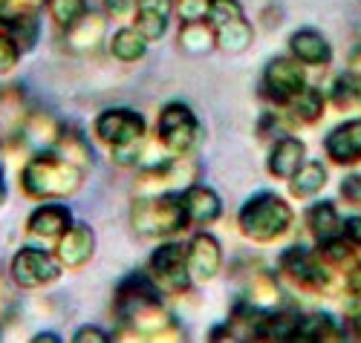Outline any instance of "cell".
<instances>
[{"mask_svg": "<svg viewBox=\"0 0 361 343\" xmlns=\"http://www.w3.org/2000/svg\"><path fill=\"white\" fill-rule=\"evenodd\" d=\"M73 225V216L64 205H41L29 216V234L38 239H58L67 228Z\"/></svg>", "mask_w": 361, "mask_h": 343, "instance_id": "2e32d148", "label": "cell"}, {"mask_svg": "<svg viewBox=\"0 0 361 343\" xmlns=\"http://www.w3.org/2000/svg\"><path fill=\"white\" fill-rule=\"evenodd\" d=\"M96 251V234L84 223H73L55 239V257L64 268H81Z\"/></svg>", "mask_w": 361, "mask_h": 343, "instance_id": "7c38bea8", "label": "cell"}, {"mask_svg": "<svg viewBox=\"0 0 361 343\" xmlns=\"http://www.w3.org/2000/svg\"><path fill=\"white\" fill-rule=\"evenodd\" d=\"M18 58H20V46L15 44V38L6 32V35H0V75L15 70L18 64Z\"/></svg>", "mask_w": 361, "mask_h": 343, "instance_id": "836d02e7", "label": "cell"}, {"mask_svg": "<svg viewBox=\"0 0 361 343\" xmlns=\"http://www.w3.org/2000/svg\"><path fill=\"white\" fill-rule=\"evenodd\" d=\"M73 340H75V343H104V340H107V332L99 329V326H84V329L75 332Z\"/></svg>", "mask_w": 361, "mask_h": 343, "instance_id": "74e56055", "label": "cell"}, {"mask_svg": "<svg viewBox=\"0 0 361 343\" xmlns=\"http://www.w3.org/2000/svg\"><path fill=\"white\" fill-rule=\"evenodd\" d=\"M96 136L113 147L118 165H130L139 159L145 144V118L133 110H107L96 118Z\"/></svg>", "mask_w": 361, "mask_h": 343, "instance_id": "277c9868", "label": "cell"}, {"mask_svg": "<svg viewBox=\"0 0 361 343\" xmlns=\"http://www.w3.org/2000/svg\"><path fill=\"white\" fill-rule=\"evenodd\" d=\"M179 46H183L188 55H205L217 46V32L208 20L200 23H183L179 29Z\"/></svg>", "mask_w": 361, "mask_h": 343, "instance_id": "44dd1931", "label": "cell"}, {"mask_svg": "<svg viewBox=\"0 0 361 343\" xmlns=\"http://www.w3.org/2000/svg\"><path fill=\"white\" fill-rule=\"evenodd\" d=\"M4 197H6V191H4V179H0V202H4Z\"/></svg>", "mask_w": 361, "mask_h": 343, "instance_id": "b9f144b4", "label": "cell"}, {"mask_svg": "<svg viewBox=\"0 0 361 343\" xmlns=\"http://www.w3.org/2000/svg\"><path fill=\"white\" fill-rule=\"evenodd\" d=\"M292 225V208L278 194H257L240 208V231L255 242H272Z\"/></svg>", "mask_w": 361, "mask_h": 343, "instance_id": "3957f363", "label": "cell"}, {"mask_svg": "<svg viewBox=\"0 0 361 343\" xmlns=\"http://www.w3.org/2000/svg\"><path fill=\"white\" fill-rule=\"evenodd\" d=\"M104 35H107V20H104V15L84 12V15L67 29V46L75 49V52H87V49H96Z\"/></svg>", "mask_w": 361, "mask_h": 343, "instance_id": "ac0fdd59", "label": "cell"}, {"mask_svg": "<svg viewBox=\"0 0 361 343\" xmlns=\"http://www.w3.org/2000/svg\"><path fill=\"white\" fill-rule=\"evenodd\" d=\"M84 182V168L58 150H41L23 168V191L35 199H64Z\"/></svg>", "mask_w": 361, "mask_h": 343, "instance_id": "6da1fadb", "label": "cell"}, {"mask_svg": "<svg viewBox=\"0 0 361 343\" xmlns=\"http://www.w3.org/2000/svg\"><path fill=\"white\" fill-rule=\"evenodd\" d=\"M243 18V6L237 4V0H212V12H208V23L214 29H220L223 23L228 20H237Z\"/></svg>", "mask_w": 361, "mask_h": 343, "instance_id": "4dcf8cb0", "label": "cell"}, {"mask_svg": "<svg viewBox=\"0 0 361 343\" xmlns=\"http://www.w3.org/2000/svg\"><path fill=\"white\" fill-rule=\"evenodd\" d=\"M338 335L341 332L329 315H310V318H300L295 340H338Z\"/></svg>", "mask_w": 361, "mask_h": 343, "instance_id": "484cf974", "label": "cell"}, {"mask_svg": "<svg viewBox=\"0 0 361 343\" xmlns=\"http://www.w3.org/2000/svg\"><path fill=\"white\" fill-rule=\"evenodd\" d=\"M136 29L147 41H159L165 35V29H168V18L165 15H154V12H139Z\"/></svg>", "mask_w": 361, "mask_h": 343, "instance_id": "d6a6232c", "label": "cell"}, {"mask_svg": "<svg viewBox=\"0 0 361 343\" xmlns=\"http://www.w3.org/2000/svg\"><path fill=\"white\" fill-rule=\"evenodd\" d=\"M263 89L275 104L289 107L300 92L307 89V78H304V70H300V61L275 58L263 73Z\"/></svg>", "mask_w": 361, "mask_h": 343, "instance_id": "ba28073f", "label": "cell"}, {"mask_svg": "<svg viewBox=\"0 0 361 343\" xmlns=\"http://www.w3.org/2000/svg\"><path fill=\"white\" fill-rule=\"evenodd\" d=\"M159 142L168 153L173 156H185L188 150H194L197 139H200V124L197 116L185 107V104H168L159 116Z\"/></svg>", "mask_w": 361, "mask_h": 343, "instance_id": "8992f818", "label": "cell"}, {"mask_svg": "<svg viewBox=\"0 0 361 343\" xmlns=\"http://www.w3.org/2000/svg\"><path fill=\"white\" fill-rule=\"evenodd\" d=\"M110 52L118 58V61H139L145 52H147V38L139 32V29H118L113 35V44H110Z\"/></svg>", "mask_w": 361, "mask_h": 343, "instance_id": "cb8c5ba5", "label": "cell"}, {"mask_svg": "<svg viewBox=\"0 0 361 343\" xmlns=\"http://www.w3.org/2000/svg\"><path fill=\"white\" fill-rule=\"evenodd\" d=\"M20 133H23V142L29 147L41 153V150H52L64 130H61V124H58L49 113H32V116L23 121Z\"/></svg>", "mask_w": 361, "mask_h": 343, "instance_id": "d6986e66", "label": "cell"}, {"mask_svg": "<svg viewBox=\"0 0 361 343\" xmlns=\"http://www.w3.org/2000/svg\"><path fill=\"white\" fill-rule=\"evenodd\" d=\"M150 277L168 292H188L191 274H188V248L165 242L150 257Z\"/></svg>", "mask_w": 361, "mask_h": 343, "instance_id": "52a82bcc", "label": "cell"}, {"mask_svg": "<svg viewBox=\"0 0 361 343\" xmlns=\"http://www.w3.org/2000/svg\"><path fill=\"white\" fill-rule=\"evenodd\" d=\"M58 337L52 335V332H41V335H35V343H55Z\"/></svg>", "mask_w": 361, "mask_h": 343, "instance_id": "60d3db41", "label": "cell"}, {"mask_svg": "<svg viewBox=\"0 0 361 343\" xmlns=\"http://www.w3.org/2000/svg\"><path fill=\"white\" fill-rule=\"evenodd\" d=\"M324 147L329 153V159L338 165H353L361 159V118L344 121L324 139Z\"/></svg>", "mask_w": 361, "mask_h": 343, "instance_id": "4fadbf2b", "label": "cell"}, {"mask_svg": "<svg viewBox=\"0 0 361 343\" xmlns=\"http://www.w3.org/2000/svg\"><path fill=\"white\" fill-rule=\"evenodd\" d=\"M116 308L125 318V323L139 335H159L171 326V311L157 297V286L139 274L118 289Z\"/></svg>", "mask_w": 361, "mask_h": 343, "instance_id": "7a4b0ae2", "label": "cell"}, {"mask_svg": "<svg viewBox=\"0 0 361 343\" xmlns=\"http://www.w3.org/2000/svg\"><path fill=\"white\" fill-rule=\"evenodd\" d=\"M344 239L350 245H361V216H350L344 223Z\"/></svg>", "mask_w": 361, "mask_h": 343, "instance_id": "ab89813d", "label": "cell"}, {"mask_svg": "<svg viewBox=\"0 0 361 343\" xmlns=\"http://www.w3.org/2000/svg\"><path fill=\"white\" fill-rule=\"evenodd\" d=\"M307 223H310V231L318 242H326V239H336L344 234V223L338 220V211L333 202H318L307 211Z\"/></svg>", "mask_w": 361, "mask_h": 343, "instance_id": "ffe728a7", "label": "cell"}, {"mask_svg": "<svg viewBox=\"0 0 361 343\" xmlns=\"http://www.w3.org/2000/svg\"><path fill=\"white\" fill-rule=\"evenodd\" d=\"M281 268L300 289H307V292L326 289V263L321 260V254L315 257L307 248H292V251H286L281 257Z\"/></svg>", "mask_w": 361, "mask_h": 343, "instance_id": "30bf717a", "label": "cell"}, {"mask_svg": "<svg viewBox=\"0 0 361 343\" xmlns=\"http://www.w3.org/2000/svg\"><path fill=\"white\" fill-rule=\"evenodd\" d=\"M47 12L52 15L55 26L70 29L87 12V0H47Z\"/></svg>", "mask_w": 361, "mask_h": 343, "instance_id": "4316f807", "label": "cell"}, {"mask_svg": "<svg viewBox=\"0 0 361 343\" xmlns=\"http://www.w3.org/2000/svg\"><path fill=\"white\" fill-rule=\"evenodd\" d=\"M104 9H107V18L125 20L139 12V0H104Z\"/></svg>", "mask_w": 361, "mask_h": 343, "instance_id": "d590c367", "label": "cell"}, {"mask_svg": "<svg viewBox=\"0 0 361 343\" xmlns=\"http://www.w3.org/2000/svg\"><path fill=\"white\" fill-rule=\"evenodd\" d=\"M246 303L255 306V308H260V311H272L281 303V292L275 286V280L266 277V274L255 277L252 283H249V289H246Z\"/></svg>", "mask_w": 361, "mask_h": 343, "instance_id": "d4e9b609", "label": "cell"}, {"mask_svg": "<svg viewBox=\"0 0 361 343\" xmlns=\"http://www.w3.org/2000/svg\"><path fill=\"white\" fill-rule=\"evenodd\" d=\"M47 0H6V9L0 12V18H20V15H35Z\"/></svg>", "mask_w": 361, "mask_h": 343, "instance_id": "e575fe53", "label": "cell"}, {"mask_svg": "<svg viewBox=\"0 0 361 343\" xmlns=\"http://www.w3.org/2000/svg\"><path fill=\"white\" fill-rule=\"evenodd\" d=\"M341 197L353 205H361V173H350L341 182Z\"/></svg>", "mask_w": 361, "mask_h": 343, "instance_id": "8d00e7d4", "label": "cell"}, {"mask_svg": "<svg viewBox=\"0 0 361 343\" xmlns=\"http://www.w3.org/2000/svg\"><path fill=\"white\" fill-rule=\"evenodd\" d=\"M212 0H176V18L183 23H200L208 20Z\"/></svg>", "mask_w": 361, "mask_h": 343, "instance_id": "1f68e13d", "label": "cell"}, {"mask_svg": "<svg viewBox=\"0 0 361 343\" xmlns=\"http://www.w3.org/2000/svg\"><path fill=\"white\" fill-rule=\"evenodd\" d=\"M304 162H307L304 142H298L292 136H283L272 147V153H269V173H272L275 179H292Z\"/></svg>", "mask_w": 361, "mask_h": 343, "instance_id": "9a60e30c", "label": "cell"}, {"mask_svg": "<svg viewBox=\"0 0 361 343\" xmlns=\"http://www.w3.org/2000/svg\"><path fill=\"white\" fill-rule=\"evenodd\" d=\"M55 150L61 153V156H67L70 162H75L78 168H84V165L90 162V147H87V142H84L78 133H61V139H58Z\"/></svg>", "mask_w": 361, "mask_h": 343, "instance_id": "f546056e", "label": "cell"}, {"mask_svg": "<svg viewBox=\"0 0 361 343\" xmlns=\"http://www.w3.org/2000/svg\"><path fill=\"white\" fill-rule=\"evenodd\" d=\"M214 32H217V46H220L223 52H228V55L246 52V49L252 46V38H255V32H252V26H249L246 18L228 20V23H223L220 29H214Z\"/></svg>", "mask_w": 361, "mask_h": 343, "instance_id": "7402d4cb", "label": "cell"}, {"mask_svg": "<svg viewBox=\"0 0 361 343\" xmlns=\"http://www.w3.org/2000/svg\"><path fill=\"white\" fill-rule=\"evenodd\" d=\"M185 223L188 220H185L183 205H179V199H173L168 194L139 197L133 211H130V225L142 237H168V234L179 231Z\"/></svg>", "mask_w": 361, "mask_h": 343, "instance_id": "5b68a950", "label": "cell"}, {"mask_svg": "<svg viewBox=\"0 0 361 343\" xmlns=\"http://www.w3.org/2000/svg\"><path fill=\"white\" fill-rule=\"evenodd\" d=\"M223 268V248L212 234H197L188 245V274L191 283H212Z\"/></svg>", "mask_w": 361, "mask_h": 343, "instance_id": "8fae6325", "label": "cell"}, {"mask_svg": "<svg viewBox=\"0 0 361 343\" xmlns=\"http://www.w3.org/2000/svg\"><path fill=\"white\" fill-rule=\"evenodd\" d=\"M324 185H326V170H324L321 162H304L300 170L289 179L292 197H298V199H310V197L321 194Z\"/></svg>", "mask_w": 361, "mask_h": 343, "instance_id": "603a6c76", "label": "cell"}, {"mask_svg": "<svg viewBox=\"0 0 361 343\" xmlns=\"http://www.w3.org/2000/svg\"><path fill=\"white\" fill-rule=\"evenodd\" d=\"M289 49L300 64H307V67H324V64H329V58H333V49H329L326 38L321 32H315V29H300V32H295L289 41Z\"/></svg>", "mask_w": 361, "mask_h": 343, "instance_id": "e0dca14e", "label": "cell"}, {"mask_svg": "<svg viewBox=\"0 0 361 343\" xmlns=\"http://www.w3.org/2000/svg\"><path fill=\"white\" fill-rule=\"evenodd\" d=\"M289 110H292L295 118H300V121H318L321 113H324V96H321L318 89L307 87V89L289 104Z\"/></svg>", "mask_w": 361, "mask_h": 343, "instance_id": "83f0119b", "label": "cell"}, {"mask_svg": "<svg viewBox=\"0 0 361 343\" xmlns=\"http://www.w3.org/2000/svg\"><path fill=\"white\" fill-rule=\"evenodd\" d=\"M12 277L23 289H38L61 277V263H58V257L41 251V248H20L12 260Z\"/></svg>", "mask_w": 361, "mask_h": 343, "instance_id": "9c48e42d", "label": "cell"}, {"mask_svg": "<svg viewBox=\"0 0 361 343\" xmlns=\"http://www.w3.org/2000/svg\"><path fill=\"white\" fill-rule=\"evenodd\" d=\"M6 20V26H9V35L15 38V44L20 46V49H29L35 44V38H38V20H35V15H20V18H4Z\"/></svg>", "mask_w": 361, "mask_h": 343, "instance_id": "f1b7e54d", "label": "cell"}, {"mask_svg": "<svg viewBox=\"0 0 361 343\" xmlns=\"http://www.w3.org/2000/svg\"><path fill=\"white\" fill-rule=\"evenodd\" d=\"M173 0H139V12H154V15H171Z\"/></svg>", "mask_w": 361, "mask_h": 343, "instance_id": "f35d334b", "label": "cell"}, {"mask_svg": "<svg viewBox=\"0 0 361 343\" xmlns=\"http://www.w3.org/2000/svg\"><path fill=\"white\" fill-rule=\"evenodd\" d=\"M179 205H183L188 223H214L223 213L220 197L212 188H205V185H191V188H185L179 194Z\"/></svg>", "mask_w": 361, "mask_h": 343, "instance_id": "5bb4252c", "label": "cell"}]
</instances>
